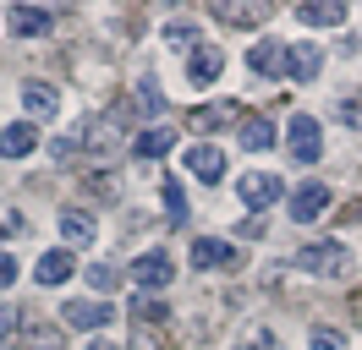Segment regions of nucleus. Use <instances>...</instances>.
<instances>
[{
	"label": "nucleus",
	"instance_id": "obj_13",
	"mask_svg": "<svg viewBox=\"0 0 362 350\" xmlns=\"http://www.w3.org/2000/svg\"><path fill=\"white\" fill-rule=\"evenodd\" d=\"M71 274H77V262H71L66 246H61V252H45V258L33 262V284H45V290H49V284H66Z\"/></svg>",
	"mask_w": 362,
	"mask_h": 350
},
{
	"label": "nucleus",
	"instance_id": "obj_10",
	"mask_svg": "<svg viewBox=\"0 0 362 350\" xmlns=\"http://www.w3.org/2000/svg\"><path fill=\"white\" fill-rule=\"evenodd\" d=\"M181 164L198 175V181H220L226 175V153L214 148V143H192V148L181 153Z\"/></svg>",
	"mask_w": 362,
	"mask_h": 350
},
{
	"label": "nucleus",
	"instance_id": "obj_24",
	"mask_svg": "<svg viewBox=\"0 0 362 350\" xmlns=\"http://www.w3.org/2000/svg\"><path fill=\"white\" fill-rule=\"evenodd\" d=\"M159 192H165V214L181 224V219H187V192H181V181H176V175H165V186H159Z\"/></svg>",
	"mask_w": 362,
	"mask_h": 350
},
{
	"label": "nucleus",
	"instance_id": "obj_7",
	"mask_svg": "<svg viewBox=\"0 0 362 350\" xmlns=\"http://www.w3.org/2000/svg\"><path fill=\"white\" fill-rule=\"evenodd\" d=\"M236 246H230V241H220V236H198L192 241V268H209V274H214V268H236Z\"/></svg>",
	"mask_w": 362,
	"mask_h": 350
},
{
	"label": "nucleus",
	"instance_id": "obj_23",
	"mask_svg": "<svg viewBox=\"0 0 362 350\" xmlns=\"http://www.w3.org/2000/svg\"><path fill=\"white\" fill-rule=\"evenodd\" d=\"M170 318V301H159V296H143V301H132V323H165Z\"/></svg>",
	"mask_w": 362,
	"mask_h": 350
},
{
	"label": "nucleus",
	"instance_id": "obj_33",
	"mask_svg": "<svg viewBox=\"0 0 362 350\" xmlns=\"http://www.w3.org/2000/svg\"><path fill=\"white\" fill-rule=\"evenodd\" d=\"M236 350H274V334H269V328H258V334H247Z\"/></svg>",
	"mask_w": 362,
	"mask_h": 350
},
{
	"label": "nucleus",
	"instance_id": "obj_4",
	"mask_svg": "<svg viewBox=\"0 0 362 350\" xmlns=\"http://www.w3.org/2000/svg\"><path fill=\"white\" fill-rule=\"evenodd\" d=\"M286 148H291L296 164H318V153H324V126H318L313 115H296V121H291V137H286Z\"/></svg>",
	"mask_w": 362,
	"mask_h": 350
},
{
	"label": "nucleus",
	"instance_id": "obj_3",
	"mask_svg": "<svg viewBox=\"0 0 362 350\" xmlns=\"http://www.w3.org/2000/svg\"><path fill=\"white\" fill-rule=\"evenodd\" d=\"M209 11H214V22H226V28H258V22L274 17V0H214Z\"/></svg>",
	"mask_w": 362,
	"mask_h": 350
},
{
	"label": "nucleus",
	"instance_id": "obj_27",
	"mask_svg": "<svg viewBox=\"0 0 362 350\" xmlns=\"http://www.w3.org/2000/svg\"><path fill=\"white\" fill-rule=\"evenodd\" d=\"M308 350H351V345H346V334H340V328H313Z\"/></svg>",
	"mask_w": 362,
	"mask_h": 350
},
{
	"label": "nucleus",
	"instance_id": "obj_30",
	"mask_svg": "<svg viewBox=\"0 0 362 350\" xmlns=\"http://www.w3.org/2000/svg\"><path fill=\"white\" fill-rule=\"evenodd\" d=\"M17 328H23V318H17V306H0V350L17 339Z\"/></svg>",
	"mask_w": 362,
	"mask_h": 350
},
{
	"label": "nucleus",
	"instance_id": "obj_15",
	"mask_svg": "<svg viewBox=\"0 0 362 350\" xmlns=\"http://www.w3.org/2000/svg\"><path fill=\"white\" fill-rule=\"evenodd\" d=\"M296 17H302V28H340L346 0H308V6H296Z\"/></svg>",
	"mask_w": 362,
	"mask_h": 350
},
{
	"label": "nucleus",
	"instance_id": "obj_28",
	"mask_svg": "<svg viewBox=\"0 0 362 350\" xmlns=\"http://www.w3.org/2000/svg\"><path fill=\"white\" fill-rule=\"evenodd\" d=\"M127 350H165V339H159V328L132 323V345H127Z\"/></svg>",
	"mask_w": 362,
	"mask_h": 350
},
{
	"label": "nucleus",
	"instance_id": "obj_6",
	"mask_svg": "<svg viewBox=\"0 0 362 350\" xmlns=\"http://www.w3.org/2000/svg\"><path fill=\"white\" fill-rule=\"evenodd\" d=\"M324 208H329V186H324V181H302L291 192V203H286V214H291L296 224H313Z\"/></svg>",
	"mask_w": 362,
	"mask_h": 350
},
{
	"label": "nucleus",
	"instance_id": "obj_19",
	"mask_svg": "<svg viewBox=\"0 0 362 350\" xmlns=\"http://www.w3.org/2000/svg\"><path fill=\"white\" fill-rule=\"evenodd\" d=\"M61 236H66V246H93V214L88 208H61Z\"/></svg>",
	"mask_w": 362,
	"mask_h": 350
},
{
	"label": "nucleus",
	"instance_id": "obj_12",
	"mask_svg": "<svg viewBox=\"0 0 362 350\" xmlns=\"http://www.w3.org/2000/svg\"><path fill=\"white\" fill-rule=\"evenodd\" d=\"M286 71H291V83H313L324 71V49L318 44H291L286 49Z\"/></svg>",
	"mask_w": 362,
	"mask_h": 350
},
{
	"label": "nucleus",
	"instance_id": "obj_20",
	"mask_svg": "<svg viewBox=\"0 0 362 350\" xmlns=\"http://www.w3.org/2000/svg\"><path fill=\"white\" fill-rule=\"evenodd\" d=\"M226 121H236V104H198V109H187V131H214V126H226Z\"/></svg>",
	"mask_w": 362,
	"mask_h": 350
},
{
	"label": "nucleus",
	"instance_id": "obj_35",
	"mask_svg": "<svg viewBox=\"0 0 362 350\" xmlns=\"http://www.w3.org/2000/svg\"><path fill=\"white\" fill-rule=\"evenodd\" d=\"M88 350H115V345H105V339H93V345H88Z\"/></svg>",
	"mask_w": 362,
	"mask_h": 350
},
{
	"label": "nucleus",
	"instance_id": "obj_25",
	"mask_svg": "<svg viewBox=\"0 0 362 350\" xmlns=\"http://www.w3.org/2000/svg\"><path fill=\"white\" fill-rule=\"evenodd\" d=\"M165 39L176 44V49H198V44H204V39H198V28H192V22H170V28H165Z\"/></svg>",
	"mask_w": 362,
	"mask_h": 350
},
{
	"label": "nucleus",
	"instance_id": "obj_11",
	"mask_svg": "<svg viewBox=\"0 0 362 350\" xmlns=\"http://www.w3.org/2000/svg\"><path fill=\"white\" fill-rule=\"evenodd\" d=\"M61 318H66L71 328H88V334H99V328L115 318V306H105V301H66V306H61Z\"/></svg>",
	"mask_w": 362,
	"mask_h": 350
},
{
	"label": "nucleus",
	"instance_id": "obj_21",
	"mask_svg": "<svg viewBox=\"0 0 362 350\" xmlns=\"http://www.w3.org/2000/svg\"><path fill=\"white\" fill-rule=\"evenodd\" d=\"M170 143H176V131L148 126L143 137H132V153H137V159H159V153H170Z\"/></svg>",
	"mask_w": 362,
	"mask_h": 350
},
{
	"label": "nucleus",
	"instance_id": "obj_1",
	"mask_svg": "<svg viewBox=\"0 0 362 350\" xmlns=\"http://www.w3.org/2000/svg\"><path fill=\"white\" fill-rule=\"evenodd\" d=\"M83 153H88L93 164H110V159H121V153L132 148V137H127V121H121V109H110V115H93L88 126H83Z\"/></svg>",
	"mask_w": 362,
	"mask_h": 350
},
{
	"label": "nucleus",
	"instance_id": "obj_22",
	"mask_svg": "<svg viewBox=\"0 0 362 350\" xmlns=\"http://www.w3.org/2000/svg\"><path fill=\"white\" fill-rule=\"evenodd\" d=\"M269 143H274V126L264 121V115H247V121H242V148H247V153H264Z\"/></svg>",
	"mask_w": 362,
	"mask_h": 350
},
{
	"label": "nucleus",
	"instance_id": "obj_32",
	"mask_svg": "<svg viewBox=\"0 0 362 350\" xmlns=\"http://www.w3.org/2000/svg\"><path fill=\"white\" fill-rule=\"evenodd\" d=\"M137 104L148 109V115H154V109L165 104V99H159V88H154V77H143V93H137Z\"/></svg>",
	"mask_w": 362,
	"mask_h": 350
},
{
	"label": "nucleus",
	"instance_id": "obj_26",
	"mask_svg": "<svg viewBox=\"0 0 362 350\" xmlns=\"http://www.w3.org/2000/svg\"><path fill=\"white\" fill-rule=\"evenodd\" d=\"M88 284H93V290H115V284H121V268H110V262H88Z\"/></svg>",
	"mask_w": 362,
	"mask_h": 350
},
{
	"label": "nucleus",
	"instance_id": "obj_2",
	"mask_svg": "<svg viewBox=\"0 0 362 350\" xmlns=\"http://www.w3.org/2000/svg\"><path fill=\"white\" fill-rule=\"evenodd\" d=\"M291 262L302 268V274H313V279H340L346 262H351V252H346L340 241H313V246H302Z\"/></svg>",
	"mask_w": 362,
	"mask_h": 350
},
{
	"label": "nucleus",
	"instance_id": "obj_18",
	"mask_svg": "<svg viewBox=\"0 0 362 350\" xmlns=\"http://www.w3.org/2000/svg\"><path fill=\"white\" fill-rule=\"evenodd\" d=\"M23 104H28L33 121H49V115L61 109V93H55L49 83H23Z\"/></svg>",
	"mask_w": 362,
	"mask_h": 350
},
{
	"label": "nucleus",
	"instance_id": "obj_5",
	"mask_svg": "<svg viewBox=\"0 0 362 350\" xmlns=\"http://www.w3.org/2000/svg\"><path fill=\"white\" fill-rule=\"evenodd\" d=\"M280 175H269V170H247V175H236V197L247 203V208H269V203H280Z\"/></svg>",
	"mask_w": 362,
	"mask_h": 350
},
{
	"label": "nucleus",
	"instance_id": "obj_31",
	"mask_svg": "<svg viewBox=\"0 0 362 350\" xmlns=\"http://www.w3.org/2000/svg\"><path fill=\"white\" fill-rule=\"evenodd\" d=\"M17 274H23V268H17V258H11V252H0V290H11V284H17Z\"/></svg>",
	"mask_w": 362,
	"mask_h": 350
},
{
	"label": "nucleus",
	"instance_id": "obj_34",
	"mask_svg": "<svg viewBox=\"0 0 362 350\" xmlns=\"http://www.w3.org/2000/svg\"><path fill=\"white\" fill-rule=\"evenodd\" d=\"M340 121H362V99H340Z\"/></svg>",
	"mask_w": 362,
	"mask_h": 350
},
{
	"label": "nucleus",
	"instance_id": "obj_8",
	"mask_svg": "<svg viewBox=\"0 0 362 350\" xmlns=\"http://www.w3.org/2000/svg\"><path fill=\"white\" fill-rule=\"evenodd\" d=\"M132 279L143 284V290H165V284L176 279V262L165 258V252H143V258L132 262Z\"/></svg>",
	"mask_w": 362,
	"mask_h": 350
},
{
	"label": "nucleus",
	"instance_id": "obj_17",
	"mask_svg": "<svg viewBox=\"0 0 362 350\" xmlns=\"http://www.w3.org/2000/svg\"><path fill=\"white\" fill-rule=\"evenodd\" d=\"M247 66L258 71V77H280V71H286V44H274V39L252 44V49H247Z\"/></svg>",
	"mask_w": 362,
	"mask_h": 350
},
{
	"label": "nucleus",
	"instance_id": "obj_29",
	"mask_svg": "<svg viewBox=\"0 0 362 350\" xmlns=\"http://www.w3.org/2000/svg\"><path fill=\"white\" fill-rule=\"evenodd\" d=\"M28 230V219H23V208H6V214H0V241H17Z\"/></svg>",
	"mask_w": 362,
	"mask_h": 350
},
{
	"label": "nucleus",
	"instance_id": "obj_9",
	"mask_svg": "<svg viewBox=\"0 0 362 350\" xmlns=\"http://www.w3.org/2000/svg\"><path fill=\"white\" fill-rule=\"evenodd\" d=\"M220 71H226V49H220V44H198V49H192V61H187L192 88H209Z\"/></svg>",
	"mask_w": 362,
	"mask_h": 350
},
{
	"label": "nucleus",
	"instance_id": "obj_16",
	"mask_svg": "<svg viewBox=\"0 0 362 350\" xmlns=\"http://www.w3.org/2000/svg\"><path fill=\"white\" fill-rule=\"evenodd\" d=\"M33 148H39V131H33V121H17V126L0 131V159H28Z\"/></svg>",
	"mask_w": 362,
	"mask_h": 350
},
{
	"label": "nucleus",
	"instance_id": "obj_14",
	"mask_svg": "<svg viewBox=\"0 0 362 350\" xmlns=\"http://www.w3.org/2000/svg\"><path fill=\"white\" fill-rule=\"evenodd\" d=\"M6 28H11L17 39H45L49 11H39V6H11V11H6Z\"/></svg>",
	"mask_w": 362,
	"mask_h": 350
}]
</instances>
